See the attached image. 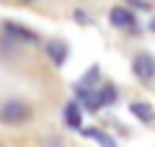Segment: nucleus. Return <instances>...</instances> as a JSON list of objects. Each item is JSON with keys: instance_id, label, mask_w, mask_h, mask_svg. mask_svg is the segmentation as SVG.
Returning <instances> with one entry per match:
<instances>
[{"instance_id": "obj_7", "label": "nucleus", "mask_w": 155, "mask_h": 147, "mask_svg": "<svg viewBox=\"0 0 155 147\" xmlns=\"http://www.w3.org/2000/svg\"><path fill=\"white\" fill-rule=\"evenodd\" d=\"M129 111H132L140 121H153L155 119V109L150 103H132V106H129Z\"/></svg>"}, {"instance_id": "obj_1", "label": "nucleus", "mask_w": 155, "mask_h": 147, "mask_svg": "<svg viewBox=\"0 0 155 147\" xmlns=\"http://www.w3.org/2000/svg\"><path fill=\"white\" fill-rule=\"evenodd\" d=\"M28 106L23 103V101H16V98H11V101H5V103H0V121L3 124H21V121L28 119Z\"/></svg>"}, {"instance_id": "obj_12", "label": "nucleus", "mask_w": 155, "mask_h": 147, "mask_svg": "<svg viewBox=\"0 0 155 147\" xmlns=\"http://www.w3.org/2000/svg\"><path fill=\"white\" fill-rule=\"evenodd\" d=\"M150 28H153V31H155V18H153V21H150Z\"/></svg>"}, {"instance_id": "obj_14", "label": "nucleus", "mask_w": 155, "mask_h": 147, "mask_svg": "<svg viewBox=\"0 0 155 147\" xmlns=\"http://www.w3.org/2000/svg\"><path fill=\"white\" fill-rule=\"evenodd\" d=\"M0 147H3V145H0Z\"/></svg>"}, {"instance_id": "obj_3", "label": "nucleus", "mask_w": 155, "mask_h": 147, "mask_svg": "<svg viewBox=\"0 0 155 147\" xmlns=\"http://www.w3.org/2000/svg\"><path fill=\"white\" fill-rule=\"evenodd\" d=\"M111 23H114L116 28H134L137 18H134V13L129 11V8H114V11H111Z\"/></svg>"}, {"instance_id": "obj_13", "label": "nucleus", "mask_w": 155, "mask_h": 147, "mask_svg": "<svg viewBox=\"0 0 155 147\" xmlns=\"http://www.w3.org/2000/svg\"><path fill=\"white\" fill-rule=\"evenodd\" d=\"M21 3H34V0H21Z\"/></svg>"}, {"instance_id": "obj_2", "label": "nucleus", "mask_w": 155, "mask_h": 147, "mask_svg": "<svg viewBox=\"0 0 155 147\" xmlns=\"http://www.w3.org/2000/svg\"><path fill=\"white\" fill-rule=\"evenodd\" d=\"M132 70H134V75H137L140 80H150V77H155V57L147 54V52L137 54L134 62H132Z\"/></svg>"}, {"instance_id": "obj_6", "label": "nucleus", "mask_w": 155, "mask_h": 147, "mask_svg": "<svg viewBox=\"0 0 155 147\" xmlns=\"http://www.w3.org/2000/svg\"><path fill=\"white\" fill-rule=\"evenodd\" d=\"M65 121L72 129H83V114H80V109H78L75 101H70V103L65 106Z\"/></svg>"}, {"instance_id": "obj_11", "label": "nucleus", "mask_w": 155, "mask_h": 147, "mask_svg": "<svg viewBox=\"0 0 155 147\" xmlns=\"http://www.w3.org/2000/svg\"><path fill=\"white\" fill-rule=\"evenodd\" d=\"M75 21H78V23H88V21H91V18H88V16H85V13H83V11H75Z\"/></svg>"}, {"instance_id": "obj_9", "label": "nucleus", "mask_w": 155, "mask_h": 147, "mask_svg": "<svg viewBox=\"0 0 155 147\" xmlns=\"http://www.w3.org/2000/svg\"><path fill=\"white\" fill-rule=\"evenodd\" d=\"M96 98H98V106H111L116 101V88L114 85H104L96 93Z\"/></svg>"}, {"instance_id": "obj_4", "label": "nucleus", "mask_w": 155, "mask_h": 147, "mask_svg": "<svg viewBox=\"0 0 155 147\" xmlns=\"http://www.w3.org/2000/svg\"><path fill=\"white\" fill-rule=\"evenodd\" d=\"M3 31H5V36H11V39H21V41H36V34H34V31H28V28L18 26V23H11V21L3 23Z\"/></svg>"}, {"instance_id": "obj_8", "label": "nucleus", "mask_w": 155, "mask_h": 147, "mask_svg": "<svg viewBox=\"0 0 155 147\" xmlns=\"http://www.w3.org/2000/svg\"><path fill=\"white\" fill-rule=\"evenodd\" d=\"M83 134H85V137H93V139L98 142L101 147H116V142L111 139L109 134H104L101 129H93V126H88V129H83Z\"/></svg>"}, {"instance_id": "obj_10", "label": "nucleus", "mask_w": 155, "mask_h": 147, "mask_svg": "<svg viewBox=\"0 0 155 147\" xmlns=\"http://www.w3.org/2000/svg\"><path fill=\"white\" fill-rule=\"evenodd\" d=\"M96 77H98V67H91V70L83 75V80L78 83V88H85V90H91V85L96 83Z\"/></svg>"}, {"instance_id": "obj_5", "label": "nucleus", "mask_w": 155, "mask_h": 147, "mask_svg": "<svg viewBox=\"0 0 155 147\" xmlns=\"http://www.w3.org/2000/svg\"><path fill=\"white\" fill-rule=\"evenodd\" d=\"M47 57H49L54 65H65L67 60V47L62 41H57V39H52V41H47Z\"/></svg>"}]
</instances>
